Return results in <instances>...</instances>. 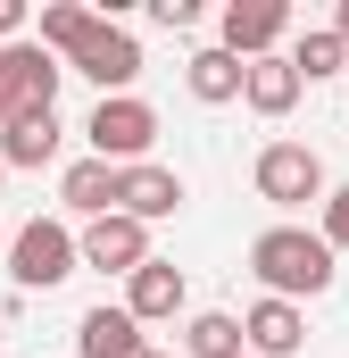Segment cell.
Segmentation results:
<instances>
[{
	"instance_id": "cell-8",
	"label": "cell",
	"mask_w": 349,
	"mask_h": 358,
	"mask_svg": "<svg viewBox=\"0 0 349 358\" xmlns=\"http://www.w3.org/2000/svg\"><path fill=\"white\" fill-rule=\"evenodd\" d=\"M84 267L125 275V283H133V275L150 267V225H142V217H125V208H117V217H100V225H84Z\"/></svg>"
},
{
	"instance_id": "cell-1",
	"label": "cell",
	"mask_w": 349,
	"mask_h": 358,
	"mask_svg": "<svg viewBox=\"0 0 349 358\" xmlns=\"http://www.w3.org/2000/svg\"><path fill=\"white\" fill-rule=\"evenodd\" d=\"M250 275L266 283V300H316V292H333L341 250L325 234H308V225H266L250 242Z\"/></svg>"
},
{
	"instance_id": "cell-16",
	"label": "cell",
	"mask_w": 349,
	"mask_h": 358,
	"mask_svg": "<svg viewBox=\"0 0 349 358\" xmlns=\"http://www.w3.org/2000/svg\"><path fill=\"white\" fill-rule=\"evenodd\" d=\"M299 92H308V76L291 67V50H274V59H250V92H242V100H250L258 117H291V108H299Z\"/></svg>"
},
{
	"instance_id": "cell-22",
	"label": "cell",
	"mask_w": 349,
	"mask_h": 358,
	"mask_svg": "<svg viewBox=\"0 0 349 358\" xmlns=\"http://www.w3.org/2000/svg\"><path fill=\"white\" fill-rule=\"evenodd\" d=\"M0 42H25V0H0Z\"/></svg>"
},
{
	"instance_id": "cell-15",
	"label": "cell",
	"mask_w": 349,
	"mask_h": 358,
	"mask_svg": "<svg viewBox=\"0 0 349 358\" xmlns=\"http://www.w3.org/2000/svg\"><path fill=\"white\" fill-rule=\"evenodd\" d=\"M59 142H67L59 108H25V117L0 134V159H8V167H50V159H59Z\"/></svg>"
},
{
	"instance_id": "cell-13",
	"label": "cell",
	"mask_w": 349,
	"mask_h": 358,
	"mask_svg": "<svg viewBox=\"0 0 349 358\" xmlns=\"http://www.w3.org/2000/svg\"><path fill=\"white\" fill-rule=\"evenodd\" d=\"M117 183H125V167H108V159H75V167L59 176V200H67V217L100 225V217H117Z\"/></svg>"
},
{
	"instance_id": "cell-9",
	"label": "cell",
	"mask_w": 349,
	"mask_h": 358,
	"mask_svg": "<svg viewBox=\"0 0 349 358\" xmlns=\"http://www.w3.org/2000/svg\"><path fill=\"white\" fill-rule=\"evenodd\" d=\"M242 334H250V358H299V350H308V308L258 292V300L242 308Z\"/></svg>"
},
{
	"instance_id": "cell-27",
	"label": "cell",
	"mask_w": 349,
	"mask_h": 358,
	"mask_svg": "<svg viewBox=\"0 0 349 358\" xmlns=\"http://www.w3.org/2000/svg\"><path fill=\"white\" fill-rule=\"evenodd\" d=\"M0 176H8V159H0Z\"/></svg>"
},
{
	"instance_id": "cell-20",
	"label": "cell",
	"mask_w": 349,
	"mask_h": 358,
	"mask_svg": "<svg viewBox=\"0 0 349 358\" xmlns=\"http://www.w3.org/2000/svg\"><path fill=\"white\" fill-rule=\"evenodd\" d=\"M316 234H325L333 250H349V183H333V192H325V225H316Z\"/></svg>"
},
{
	"instance_id": "cell-25",
	"label": "cell",
	"mask_w": 349,
	"mask_h": 358,
	"mask_svg": "<svg viewBox=\"0 0 349 358\" xmlns=\"http://www.w3.org/2000/svg\"><path fill=\"white\" fill-rule=\"evenodd\" d=\"M150 358H174V350H158V342H150Z\"/></svg>"
},
{
	"instance_id": "cell-26",
	"label": "cell",
	"mask_w": 349,
	"mask_h": 358,
	"mask_svg": "<svg viewBox=\"0 0 349 358\" xmlns=\"http://www.w3.org/2000/svg\"><path fill=\"white\" fill-rule=\"evenodd\" d=\"M0 342H8V325H0Z\"/></svg>"
},
{
	"instance_id": "cell-18",
	"label": "cell",
	"mask_w": 349,
	"mask_h": 358,
	"mask_svg": "<svg viewBox=\"0 0 349 358\" xmlns=\"http://www.w3.org/2000/svg\"><path fill=\"white\" fill-rule=\"evenodd\" d=\"M183 358H250L242 317H225V308H200V317H183Z\"/></svg>"
},
{
	"instance_id": "cell-12",
	"label": "cell",
	"mask_w": 349,
	"mask_h": 358,
	"mask_svg": "<svg viewBox=\"0 0 349 358\" xmlns=\"http://www.w3.org/2000/svg\"><path fill=\"white\" fill-rule=\"evenodd\" d=\"M183 300H191V283H183L174 259H150V267L125 283V308H133L142 325H174V317H183Z\"/></svg>"
},
{
	"instance_id": "cell-24",
	"label": "cell",
	"mask_w": 349,
	"mask_h": 358,
	"mask_svg": "<svg viewBox=\"0 0 349 358\" xmlns=\"http://www.w3.org/2000/svg\"><path fill=\"white\" fill-rule=\"evenodd\" d=\"M8 125H17V108H8V100H0V134H8Z\"/></svg>"
},
{
	"instance_id": "cell-17",
	"label": "cell",
	"mask_w": 349,
	"mask_h": 358,
	"mask_svg": "<svg viewBox=\"0 0 349 358\" xmlns=\"http://www.w3.org/2000/svg\"><path fill=\"white\" fill-rule=\"evenodd\" d=\"M91 34H100V8H84V0H50V8H42V25H34V42H42L50 59H75Z\"/></svg>"
},
{
	"instance_id": "cell-21",
	"label": "cell",
	"mask_w": 349,
	"mask_h": 358,
	"mask_svg": "<svg viewBox=\"0 0 349 358\" xmlns=\"http://www.w3.org/2000/svg\"><path fill=\"white\" fill-rule=\"evenodd\" d=\"M150 17H158L167 34H183V25H200V0H150Z\"/></svg>"
},
{
	"instance_id": "cell-19",
	"label": "cell",
	"mask_w": 349,
	"mask_h": 358,
	"mask_svg": "<svg viewBox=\"0 0 349 358\" xmlns=\"http://www.w3.org/2000/svg\"><path fill=\"white\" fill-rule=\"evenodd\" d=\"M291 67H299L308 84H333V76H341V67H349V42H341V34H333V25H308V34L291 42Z\"/></svg>"
},
{
	"instance_id": "cell-6",
	"label": "cell",
	"mask_w": 349,
	"mask_h": 358,
	"mask_svg": "<svg viewBox=\"0 0 349 358\" xmlns=\"http://www.w3.org/2000/svg\"><path fill=\"white\" fill-rule=\"evenodd\" d=\"M67 76L100 84V100H117V92H133V84H142V42H133L117 17H100V34H91L84 50L67 59Z\"/></svg>"
},
{
	"instance_id": "cell-23",
	"label": "cell",
	"mask_w": 349,
	"mask_h": 358,
	"mask_svg": "<svg viewBox=\"0 0 349 358\" xmlns=\"http://www.w3.org/2000/svg\"><path fill=\"white\" fill-rule=\"evenodd\" d=\"M333 34H341V42H349V0H341V8H333Z\"/></svg>"
},
{
	"instance_id": "cell-7",
	"label": "cell",
	"mask_w": 349,
	"mask_h": 358,
	"mask_svg": "<svg viewBox=\"0 0 349 358\" xmlns=\"http://www.w3.org/2000/svg\"><path fill=\"white\" fill-rule=\"evenodd\" d=\"M283 34H291V8H283V0H233V8L216 17V50H233L242 67H250V59H274Z\"/></svg>"
},
{
	"instance_id": "cell-10",
	"label": "cell",
	"mask_w": 349,
	"mask_h": 358,
	"mask_svg": "<svg viewBox=\"0 0 349 358\" xmlns=\"http://www.w3.org/2000/svg\"><path fill=\"white\" fill-rule=\"evenodd\" d=\"M75 358H150V334L133 308H84L75 317Z\"/></svg>"
},
{
	"instance_id": "cell-14",
	"label": "cell",
	"mask_w": 349,
	"mask_h": 358,
	"mask_svg": "<svg viewBox=\"0 0 349 358\" xmlns=\"http://www.w3.org/2000/svg\"><path fill=\"white\" fill-rule=\"evenodd\" d=\"M183 92H191L200 108H225V100H242V92H250V67H242L233 50H216V42H208V50H191V59H183Z\"/></svg>"
},
{
	"instance_id": "cell-3",
	"label": "cell",
	"mask_w": 349,
	"mask_h": 358,
	"mask_svg": "<svg viewBox=\"0 0 349 358\" xmlns=\"http://www.w3.org/2000/svg\"><path fill=\"white\" fill-rule=\"evenodd\" d=\"M84 142H91V159H108V167H142L150 142H158V108L142 92H117V100H100L84 117Z\"/></svg>"
},
{
	"instance_id": "cell-5",
	"label": "cell",
	"mask_w": 349,
	"mask_h": 358,
	"mask_svg": "<svg viewBox=\"0 0 349 358\" xmlns=\"http://www.w3.org/2000/svg\"><path fill=\"white\" fill-rule=\"evenodd\" d=\"M59 84H67V59H50L34 34L25 42H0V100L25 117V108H59Z\"/></svg>"
},
{
	"instance_id": "cell-2",
	"label": "cell",
	"mask_w": 349,
	"mask_h": 358,
	"mask_svg": "<svg viewBox=\"0 0 349 358\" xmlns=\"http://www.w3.org/2000/svg\"><path fill=\"white\" fill-rule=\"evenodd\" d=\"M75 267H84V234H75L67 217H34V225H17V242H8L17 292H59Z\"/></svg>"
},
{
	"instance_id": "cell-11",
	"label": "cell",
	"mask_w": 349,
	"mask_h": 358,
	"mask_svg": "<svg viewBox=\"0 0 349 358\" xmlns=\"http://www.w3.org/2000/svg\"><path fill=\"white\" fill-rule=\"evenodd\" d=\"M191 192H183V176L174 167H158V159H142V167H125V183H117V208L125 217H142V225H158V217H174Z\"/></svg>"
},
{
	"instance_id": "cell-4",
	"label": "cell",
	"mask_w": 349,
	"mask_h": 358,
	"mask_svg": "<svg viewBox=\"0 0 349 358\" xmlns=\"http://www.w3.org/2000/svg\"><path fill=\"white\" fill-rule=\"evenodd\" d=\"M250 183H258V200H274L283 217H291V208H308V200L325 208V192H333V183H325V159H316L308 142H266L258 167H250Z\"/></svg>"
}]
</instances>
